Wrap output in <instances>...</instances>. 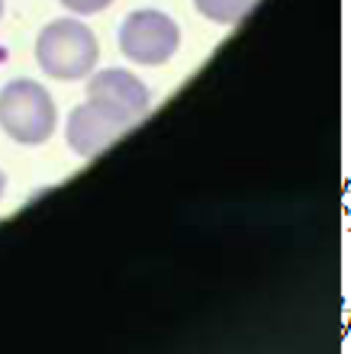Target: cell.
Masks as SVG:
<instances>
[{
    "label": "cell",
    "instance_id": "cell-9",
    "mask_svg": "<svg viewBox=\"0 0 351 354\" xmlns=\"http://www.w3.org/2000/svg\"><path fill=\"white\" fill-rule=\"evenodd\" d=\"M0 13H3V0H0Z\"/></svg>",
    "mask_w": 351,
    "mask_h": 354
},
{
    "label": "cell",
    "instance_id": "cell-3",
    "mask_svg": "<svg viewBox=\"0 0 351 354\" xmlns=\"http://www.w3.org/2000/svg\"><path fill=\"white\" fill-rule=\"evenodd\" d=\"M181 46V29L161 10H136L120 26V52L136 65H165Z\"/></svg>",
    "mask_w": 351,
    "mask_h": 354
},
{
    "label": "cell",
    "instance_id": "cell-2",
    "mask_svg": "<svg viewBox=\"0 0 351 354\" xmlns=\"http://www.w3.org/2000/svg\"><path fill=\"white\" fill-rule=\"evenodd\" d=\"M0 126L19 145H42L55 129V100L42 84L19 77L0 91Z\"/></svg>",
    "mask_w": 351,
    "mask_h": 354
},
{
    "label": "cell",
    "instance_id": "cell-7",
    "mask_svg": "<svg viewBox=\"0 0 351 354\" xmlns=\"http://www.w3.org/2000/svg\"><path fill=\"white\" fill-rule=\"evenodd\" d=\"M71 13H81V17H93V13H100L113 3V0H62Z\"/></svg>",
    "mask_w": 351,
    "mask_h": 354
},
{
    "label": "cell",
    "instance_id": "cell-1",
    "mask_svg": "<svg viewBox=\"0 0 351 354\" xmlns=\"http://www.w3.org/2000/svg\"><path fill=\"white\" fill-rule=\"evenodd\" d=\"M100 58V46L91 29L78 19H55L36 39V62L48 77L78 81L87 77Z\"/></svg>",
    "mask_w": 351,
    "mask_h": 354
},
{
    "label": "cell",
    "instance_id": "cell-4",
    "mask_svg": "<svg viewBox=\"0 0 351 354\" xmlns=\"http://www.w3.org/2000/svg\"><path fill=\"white\" fill-rule=\"evenodd\" d=\"M84 91H87V103L100 106L103 113H110V116L129 122V126H136L148 113V106H152L148 87L132 71H123V68H103V71H97L87 81Z\"/></svg>",
    "mask_w": 351,
    "mask_h": 354
},
{
    "label": "cell",
    "instance_id": "cell-5",
    "mask_svg": "<svg viewBox=\"0 0 351 354\" xmlns=\"http://www.w3.org/2000/svg\"><path fill=\"white\" fill-rule=\"evenodd\" d=\"M132 126L129 122L116 120L110 113H103L100 106H93V103H81V106H74L71 116H68V126H65V139H68V149L74 155H81V158H93V155H100L107 145L126 136Z\"/></svg>",
    "mask_w": 351,
    "mask_h": 354
},
{
    "label": "cell",
    "instance_id": "cell-8",
    "mask_svg": "<svg viewBox=\"0 0 351 354\" xmlns=\"http://www.w3.org/2000/svg\"><path fill=\"white\" fill-rule=\"evenodd\" d=\"M3 187H7V177L0 174V196H3Z\"/></svg>",
    "mask_w": 351,
    "mask_h": 354
},
{
    "label": "cell",
    "instance_id": "cell-6",
    "mask_svg": "<svg viewBox=\"0 0 351 354\" xmlns=\"http://www.w3.org/2000/svg\"><path fill=\"white\" fill-rule=\"evenodd\" d=\"M194 7L204 13L213 23H222V26H235L249 17L251 10L258 7V0H194Z\"/></svg>",
    "mask_w": 351,
    "mask_h": 354
}]
</instances>
